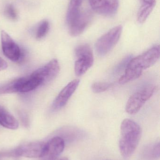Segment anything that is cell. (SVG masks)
Returning <instances> with one entry per match:
<instances>
[{
  "instance_id": "obj_1",
  "label": "cell",
  "mask_w": 160,
  "mask_h": 160,
  "mask_svg": "<svg viewBox=\"0 0 160 160\" xmlns=\"http://www.w3.org/2000/svg\"><path fill=\"white\" fill-rule=\"evenodd\" d=\"M160 56V46H157L130 59L126 66L125 73L119 79V83L124 84L140 78L143 70L153 66L157 62Z\"/></svg>"
},
{
  "instance_id": "obj_2",
  "label": "cell",
  "mask_w": 160,
  "mask_h": 160,
  "mask_svg": "<svg viewBox=\"0 0 160 160\" xmlns=\"http://www.w3.org/2000/svg\"><path fill=\"white\" fill-rule=\"evenodd\" d=\"M142 131L140 126L135 121L125 119L120 127L119 149L122 157L129 158L134 153L140 142Z\"/></svg>"
},
{
  "instance_id": "obj_3",
  "label": "cell",
  "mask_w": 160,
  "mask_h": 160,
  "mask_svg": "<svg viewBox=\"0 0 160 160\" xmlns=\"http://www.w3.org/2000/svg\"><path fill=\"white\" fill-rule=\"evenodd\" d=\"M76 61L74 66L75 74L78 77L82 76L92 66L94 55L91 48L87 44L80 45L75 50Z\"/></svg>"
},
{
  "instance_id": "obj_4",
  "label": "cell",
  "mask_w": 160,
  "mask_h": 160,
  "mask_svg": "<svg viewBox=\"0 0 160 160\" xmlns=\"http://www.w3.org/2000/svg\"><path fill=\"white\" fill-rule=\"evenodd\" d=\"M156 90V87L151 85L135 92L130 97L127 102L126 112L129 114L137 113L153 96Z\"/></svg>"
},
{
  "instance_id": "obj_5",
  "label": "cell",
  "mask_w": 160,
  "mask_h": 160,
  "mask_svg": "<svg viewBox=\"0 0 160 160\" xmlns=\"http://www.w3.org/2000/svg\"><path fill=\"white\" fill-rule=\"evenodd\" d=\"M122 32V26L118 25L100 38L95 45L98 54L104 56L111 51L119 41Z\"/></svg>"
},
{
  "instance_id": "obj_6",
  "label": "cell",
  "mask_w": 160,
  "mask_h": 160,
  "mask_svg": "<svg viewBox=\"0 0 160 160\" xmlns=\"http://www.w3.org/2000/svg\"><path fill=\"white\" fill-rule=\"evenodd\" d=\"M46 143L41 142H33L18 147L11 153L15 157L24 158H42L45 157Z\"/></svg>"
},
{
  "instance_id": "obj_7",
  "label": "cell",
  "mask_w": 160,
  "mask_h": 160,
  "mask_svg": "<svg viewBox=\"0 0 160 160\" xmlns=\"http://www.w3.org/2000/svg\"><path fill=\"white\" fill-rule=\"evenodd\" d=\"M1 36L2 50L5 56L14 62L19 61L22 52L18 44L4 31L1 32Z\"/></svg>"
},
{
  "instance_id": "obj_8",
  "label": "cell",
  "mask_w": 160,
  "mask_h": 160,
  "mask_svg": "<svg viewBox=\"0 0 160 160\" xmlns=\"http://www.w3.org/2000/svg\"><path fill=\"white\" fill-rule=\"evenodd\" d=\"M60 71V66L56 59L50 61L46 65L34 71L31 75L43 81V83L54 79Z\"/></svg>"
},
{
  "instance_id": "obj_9",
  "label": "cell",
  "mask_w": 160,
  "mask_h": 160,
  "mask_svg": "<svg viewBox=\"0 0 160 160\" xmlns=\"http://www.w3.org/2000/svg\"><path fill=\"white\" fill-rule=\"evenodd\" d=\"M89 2L94 11L103 16L114 15L119 7L118 0H89Z\"/></svg>"
},
{
  "instance_id": "obj_10",
  "label": "cell",
  "mask_w": 160,
  "mask_h": 160,
  "mask_svg": "<svg viewBox=\"0 0 160 160\" xmlns=\"http://www.w3.org/2000/svg\"><path fill=\"white\" fill-rule=\"evenodd\" d=\"M80 80L75 79L69 83L60 91L53 103V110L57 111L64 107L78 88L80 84Z\"/></svg>"
},
{
  "instance_id": "obj_11",
  "label": "cell",
  "mask_w": 160,
  "mask_h": 160,
  "mask_svg": "<svg viewBox=\"0 0 160 160\" xmlns=\"http://www.w3.org/2000/svg\"><path fill=\"white\" fill-rule=\"evenodd\" d=\"M92 15L90 12H81L79 17L68 25L70 34L72 36H77L83 32L91 22Z\"/></svg>"
},
{
  "instance_id": "obj_12",
  "label": "cell",
  "mask_w": 160,
  "mask_h": 160,
  "mask_svg": "<svg viewBox=\"0 0 160 160\" xmlns=\"http://www.w3.org/2000/svg\"><path fill=\"white\" fill-rule=\"evenodd\" d=\"M65 147V142L63 138L59 136L53 137L46 143L45 157H58L64 151Z\"/></svg>"
},
{
  "instance_id": "obj_13",
  "label": "cell",
  "mask_w": 160,
  "mask_h": 160,
  "mask_svg": "<svg viewBox=\"0 0 160 160\" xmlns=\"http://www.w3.org/2000/svg\"><path fill=\"white\" fill-rule=\"evenodd\" d=\"M0 125L10 130L17 129L19 127L17 119L3 106H0Z\"/></svg>"
},
{
  "instance_id": "obj_14",
  "label": "cell",
  "mask_w": 160,
  "mask_h": 160,
  "mask_svg": "<svg viewBox=\"0 0 160 160\" xmlns=\"http://www.w3.org/2000/svg\"><path fill=\"white\" fill-rule=\"evenodd\" d=\"M83 0H70L67 14L68 25L73 22L80 15V7Z\"/></svg>"
},
{
  "instance_id": "obj_15",
  "label": "cell",
  "mask_w": 160,
  "mask_h": 160,
  "mask_svg": "<svg viewBox=\"0 0 160 160\" xmlns=\"http://www.w3.org/2000/svg\"><path fill=\"white\" fill-rule=\"evenodd\" d=\"M25 77L19 78L11 81L0 88V94L20 92Z\"/></svg>"
},
{
  "instance_id": "obj_16",
  "label": "cell",
  "mask_w": 160,
  "mask_h": 160,
  "mask_svg": "<svg viewBox=\"0 0 160 160\" xmlns=\"http://www.w3.org/2000/svg\"><path fill=\"white\" fill-rule=\"evenodd\" d=\"M144 157L149 160H157L160 155V141L147 146L143 151Z\"/></svg>"
},
{
  "instance_id": "obj_17",
  "label": "cell",
  "mask_w": 160,
  "mask_h": 160,
  "mask_svg": "<svg viewBox=\"0 0 160 160\" xmlns=\"http://www.w3.org/2000/svg\"><path fill=\"white\" fill-rule=\"evenodd\" d=\"M42 83L43 82L42 80L30 75V77H25L20 92L26 93L33 91Z\"/></svg>"
},
{
  "instance_id": "obj_18",
  "label": "cell",
  "mask_w": 160,
  "mask_h": 160,
  "mask_svg": "<svg viewBox=\"0 0 160 160\" xmlns=\"http://www.w3.org/2000/svg\"><path fill=\"white\" fill-rule=\"evenodd\" d=\"M155 5L156 3L143 2L138 11L137 16L138 22L140 23H143L146 21L153 10Z\"/></svg>"
},
{
  "instance_id": "obj_19",
  "label": "cell",
  "mask_w": 160,
  "mask_h": 160,
  "mask_svg": "<svg viewBox=\"0 0 160 160\" xmlns=\"http://www.w3.org/2000/svg\"><path fill=\"white\" fill-rule=\"evenodd\" d=\"M49 30V23L47 20L41 22L38 28L36 34L37 39H40L46 36Z\"/></svg>"
},
{
  "instance_id": "obj_20",
  "label": "cell",
  "mask_w": 160,
  "mask_h": 160,
  "mask_svg": "<svg viewBox=\"0 0 160 160\" xmlns=\"http://www.w3.org/2000/svg\"><path fill=\"white\" fill-rule=\"evenodd\" d=\"M111 86V83L107 82H96L91 86V89L95 93H100L108 90Z\"/></svg>"
},
{
  "instance_id": "obj_21",
  "label": "cell",
  "mask_w": 160,
  "mask_h": 160,
  "mask_svg": "<svg viewBox=\"0 0 160 160\" xmlns=\"http://www.w3.org/2000/svg\"><path fill=\"white\" fill-rule=\"evenodd\" d=\"M5 14L11 20L16 21L18 19V13L12 5L8 4L6 6L5 9Z\"/></svg>"
},
{
  "instance_id": "obj_22",
  "label": "cell",
  "mask_w": 160,
  "mask_h": 160,
  "mask_svg": "<svg viewBox=\"0 0 160 160\" xmlns=\"http://www.w3.org/2000/svg\"><path fill=\"white\" fill-rule=\"evenodd\" d=\"M8 67V64L6 62L0 57V71L6 69Z\"/></svg>"
},
{
  "instance_id": "obj_23",
  "label": "cell",
  "mask_w": 160,
  "mask_h": 160,
  "mask_svg": "<svg viewBox=\"0 0 160 160\" xmlns=\"http://www.w3.org/2000/svg\"><path fill=\"white\" fill-rule=\"evenodd\" d=\"M49 160H69L67 158H59L58 157H53V158H49Z\"/></svg>"
},
{
  "instance_id": "obj_24",
  "label": "cell",
  "mask_w": 160,
  "mask_h": 160,
  "mask_svg": "<svg viewBox=\"0 0 160 160\" xmlns=\"http://www.w3.org/2000/svg\"><path fill=\"white\" fill-rule=\"evenodd\" d=\"M144 2L149 3H156V0H143Z\"/></svg>"
}]
</instances>
